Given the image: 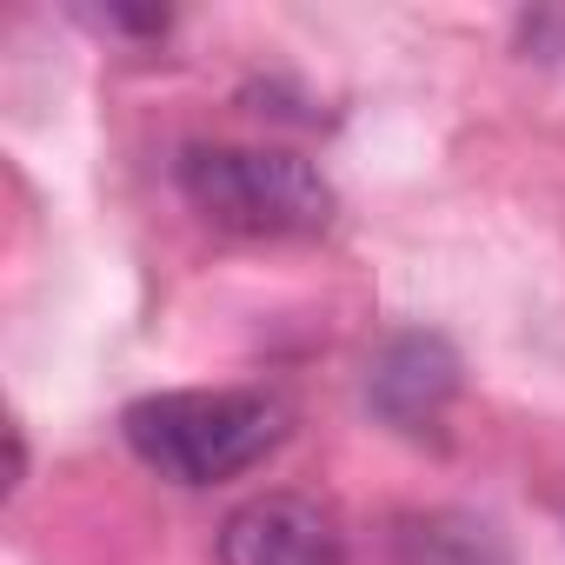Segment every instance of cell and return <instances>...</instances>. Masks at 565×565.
<instances>
[{
	"instance_id": "obj_2",
	"label": "cell",
	"mask_w": 565,
	"mask_h": 565,
	"mask_svg": "<svg viewBox=\"0 0 565 565\" xmlns=\"http://www.w3.org/2000/svg\"><path fill=\"white\" fill-rule=\"evenodd\" d=\"M180 193L200 220L246 239H294L333 220V186L313 160L287 147H186Z\"/></svg>"
},
{
	"instance_id": "obj_4",
	"label": "cell",
	"mask_w": 565,
	"mask_h": 565,
	"mask_svg": "<svg viewBox=\"0 0 565 565\" xmlns=\"http://www.w3.org/2000/svg\"><path fill=\"white\" fill-rule=\"evenodd\" d=\"M452 393H459V360H452V347L433 340V333H399V340L373 360V373H366L373 413L393 419L399 433L439 426V413H446Z\"/></svg>"
},
{
	"instance_id": "obj_5",
	"label": "cell",
	"mask_w": 565,
	"mask_h": 565,
	"mask_svg": "<svg viewBox=\"0 0 565 565\" xmlns=\"http://www.w3.org/2000/svg\"><path fill=\"white\" fill-rule=\"evenodd\" d=\"M393 565H512L492 519L472 512H413L393 525Z\"/></svg>"
},
{
	"instance_id": "obj_1",
	"label": "cell",
	"mask_w": 565,
	"mask_h": 565,
	"mask_svg": "<svg viewBox=\"0 0 565 565\" xmlns=\"http://www.w3.org/2000/svg\"><path fill=\"white\" fill-rule=\"evenodd\" d=\"M120 433L140 466L173 486H220L253 472L287 439V406L253 386H193V393H147L120 413Z\"/></svg>"
},
{
	"instance_id": "obj_3",
	"label": "cell",
	"mask_w": 565,
	"mask_h": 565,
	"mask_svg": "<svg viewBox=\"0 0 565 565\" xmlns=\"http://www.w3.org/2000/svg\"><path fill=\"white\" fill-rule=\"evenodd\" d=\"M220 565H347L340 519L300 492H259L220 525Z\"/></svg>"
}]
</instances>
